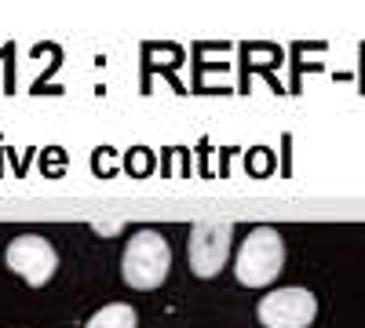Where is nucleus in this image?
<instances>
[{
  "mask_svg": "<svg viewBox=\"0 0 365 328\" xmlns=\"http://www.w3.org/2000/svg\"><path fill=\"white\" fill-rule=\"evenodd\" d=\"M168 266H172L168 241L158 230H139L125 245V255H120V277L139 292H154L165 285Z\"/></svg>",
  "mask_w": 365,
  "mask_h": 328,
  "instance_id": "obj_1",
  "label": "nucleus"
},
{
  "mask_svg": "<svg viewBox=\"0 0 365 328\" xmlns=\"http://www.w3.org/2000/svg\"><path fill=\"white\" fill-rule=\"evenodd\" d=\"M282 263H285V241L274 226H256L245 245H241L237 259H234V274L245 288H263L274 277L282 274Z\"/></svg>",
  "mask_w": 365,
  "mask_h": 328,
  "instance_id": "obj_2",
  "label": "nucleus"
},
{
  "mask_svg": "<svg viewBox=\"0 0 365 328\" xmlns=\"http://www.w3.org/2000/svg\"><path fill=\"white\" fill-rule=\"evenodd\" d=\"M230 241H234V226H230L227 219L194 223V226H190V245H187L190 270H194L197 277H216L223 266H227Z\"/></svg>",
  "mask_w": 365,
  "mask_h": 328,
  "instance_id": "obj_3",
  "label": "nucleus"
},
{
  "mask_svg": "<svg viewBox=\"0 0 365 328\" xmlns=\"http://www.w3.org/2000/svg\"><path fill=\"white\" fill-rule=\"evenodd\" d=\"M4 263L11 266V270H15L29 288L48 285V281L55 277V270H58V255H55V248L44 241L41 233H22V237H15V241L8 245V252H4Z\"/></svg>",
  "mask_w": 365,
  "mask_h": 328,
  "instance_id": "obj_4",
  "label": "nucleus"
},
{
  "mask_svg": "<svg viewBox=\"0 0 365 328\" xmlns=\"http://www.w3.org/2000/svg\"><path fill=\"white\" fill-rule=\"evenodd\" d=\"M318 314V300L307 288H278L259 300V324L263 328H307Z\"/></svg>",
  "mask_w": 365,
  "mask_h": 328,
  "instance_id": "obj_5",
  "label": "nucleus"
},
{
  "mask_svg": "<svg viewBox=\"0 0 365 328\" xmlns=\"http://www.w3.org/2000/svg\"><path fill=\"white\" fill-rule=\"evenodd\" d=\"M84 328H135V310L128 303H110L91 314Z\"/></svg>",
  "mask_w": 365,
  "mask_h": 328,
  "instance_id": "obj_6",
  "label": "nucleus"
},
{
  "mask_svg": "<svg viewBox=\"0 0 365 328\" xmlns=\"http://www.w3.org/2000/svg\"><path fill=\"white\" fill-rule=\"evenodd\" d=\"M91 230H99V233L110 237V233H120V230H125V223H120V219H110V223H106V219H96V223H91Z\"/></svg>",
  "mask_w": 365,
  "mask_h": 328,
  "instance_id": "obj_7",
  "label": "nucleus"
}]
</instances>
